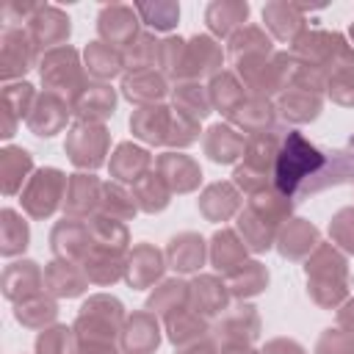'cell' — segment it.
<instances>
[{
  "label": "cell",
  "instance_id": "6da1fadb",
  "mask_svg": "<svg viewBox=\"0 0 354 354\" xmlns=\"http://www.w3.org/2000/svg\"><path fill=\"white\" fill-rule=\"evenodd\" d=\"M324 152L315 149L301 138V133H288L279 160H277V185L282 194H296L299 183L307 180L310 174L321 171L324 166Z\"/></svg>",
  "mask_w": 354,
  "mask_h": 354
}]
</instances>
